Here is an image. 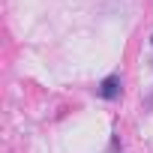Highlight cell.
I'll return each mask as SVG.
<instances>
[{"mask_svg": "<svg viewBox=\"0 0 153 153\" xmlns=\"http://www.w3.org/2000/svg\"><path fill=\"white\" fill-rule=\"evenodd\" d=\"M120 90H123L120 75H108V78H102V84H99V90H96V93H99L102 99H108V102H111V99H117V96H120Z\"/></svg>", "mask_w": 153, "mask_h": 153, "instance_id": "6da1fadb", "label": "cell"}, {"mask_svg": "<svg viewBox=\"0 0 153 153\" xmlns=\"http://www.w3.org/2000/svg\"><path fill=\"white\" fill-rule=\"evenodd\" d=\"M150 102H153V96H150Z\"/></svg>", "mask_w": 153, "mask_h": 153, "instance_id": "7a4b0ae2", "label": "cell"}]
</instances>
